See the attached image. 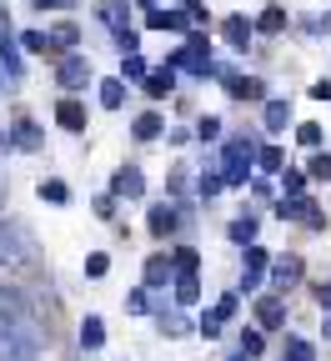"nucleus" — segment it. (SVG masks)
Masks as SVG:
<instances>
[{
    "mask_svg": "<svg viewBox=\"0 0 331 361\" xmlns=\"http://www.w3.org/2000/svg\"><path fill=\"white\" fill-rule=\"evenodd\" d=\"M251 166H256V146L251 141H231L226 151H221V186H246V176H251Z\"/></svg>",
    "mask_w": 331,
    "mask_h": 361,
    "instance_id": "nucleus-1",
    "label": "nucleus"
},
{
    "mask_svg": "<svg viewBox=\"0 0 331 361\" xmlns=\"http://www.w3.org/2000/svg\"><path fill=\"white\" fill-rule=\"evenodd\" d=\"M176 66L191 71V75H211V66H216V61H211V40H206V35H191V40L171 56V71H176Z\"/></svg>",
    "mask_w": 331,
    "mask_h": 361,
    "instance_id": "nucleus-2",
    "label": "nucleus"
},
{
    "mask_svg": "<svg viewBox=\"0 0 331 361\" xmlns=\"http://www.w3.org/2000/svg\"><path fill=\"white\" fill-rule=\"evenodd\" d=\"M301 271H306V266H301V256H276V261H271V281L287 291V286H296V281H301Z\"/></svg>",
    "mask_w": 331,
    "mask_h": 361,
    "instance_id": "nucleus-3",
    "label": "nucleus"
},
{
    "mask_svg": "<svg viewBox=\"0 0 331 361\" xmlns=\"http://www.w3.org/2000/svg\"><path fill=\"white\" fill-rule=\"evenodd\" d=\"M231 316H236V296H221V301H216V306L201 316V336H216V331L231 322Z\"/></svg>",
    "mask_w": 331,
    "mask_h": 361,
    "instance_id": "nucleus-4",
    "label": "nucleus"
},
{
    "mask_svg": "<svg viewBox=\"0 0 331 361\" xmlns=\"http://www.w3.org/2000/svg\"><path fill=\"white\" fill-rule=\"evenodd\" d=\"M271 266V251H261V246H246V271H241V286L246 291H256L261 286V271Z\"/></svg>",
    "mask_w": 331,
    "mask_h": 361,
    "instance_id": "nucleus-5",
    "label": "nucleus"
},
{
    "mask_svg": "<svg viewBox=\"0 0 331 361\" xmlns=\"http://www.w3.org/2000/svg\"><path fill=\"white\" fill-rule=\"evenodd\" d=\"M111 191H116V196H126V201H136L140 191H146V176H140L136 166H121V171H116V180H111Z\"/></svg>",
    "mask_w": 331,
    "mask_h": 361,
    "instance_id": "nucleus-6",
    "label": "nucleus"
},
{
    "mask_svg": "<svg viewBox=\"0 0 331 361\" xmlns=\"http://www.w3.org/2000/svg\"><path fill=\"white\" fill-rule=\"evenodd\" d=\"M56 75H61V85H66V90H76V85H85V80H90V61H85V56H66Z\"/></svg>",
    "mask_w": 331,
    "mask_h": 361,
    "instance_id": "nucleus-7",
    "label": "nucleus"
},
{
    "mask_svg": "<svg viewBox=\"0 0 331 361\" xmlns=\"http://www.w3.org/2000/svg\"><path fill=\"white\" fill-rule=\"evenodd\" d=\"M256 322L261 326H281V322H287V301H281V296H261L256 301Z\"/></svg>",
    "mask_w": 331,
    "mask_h": 361,
    "instance_id": "nucleus-8",
    "label": "nucleus"
},
{
    "mask_svg": "<svg viewBox=\"0 0 331 361\" xmlns=\"http://www.w3.org/2000/svg\"><path fill=\"white\" fill-rule=\"evenodd\" d=\"M251 30H256V25H251L246 16H231V20L221 25V35H226V40L236 45V51H246V45H251Z\"/></svg>",
    "mask_w": 331,
    "mask_h": 361,
    "instance_id": "nucleus-9",
    "label": "nucleus"
},
{
    "mask_svg": "<svg viewBox=\"0 0 331 361\" xmlns=\"http://www.w3.org/2000/svg\"><path fill=\"white\" fill-rule=\"evenodd\" d=\"M140 85H146V96H171V85H176V71L166 66V71H146V80H140Z\"/></svg>",
    "mask_w": 331,
    "mask_h": 361,
    "instance_id": "nucleus-10",
    "label": "nucleus"
},
{
    "mask_svg": "<svg viewBox=\"0 0 331 361\" xmlns=\"http://www.w3.org/2000/svg\"><path fill=\"white\" fill-rule=\"evenodd\" d=\"M136 141H156V135H166V121L156 116V111H146V116H136Z\"/></svg>",
    "mask_w": 331,
    "mask_h": 361,
    "instance_id": "nucleus-11",
    "label": "nucleus"
},
{
    "mask_svg": "<svg viewBox=\"0 0 331 361\" xmlns=\"http://www.w3.org/2000/svg\"><path fill=\"white\" fill-rule=\"evenodd\" d=\"M56 121H61L66 130H85V106H80V101H61V106H56Z\"/></svg>",
    "mask_w": 331,
    "mask_h": 361,
    "instance_id": "nucleus-12",
    "label": "nucleus"
},
{
    "mask_svg": "<svg viewBox=\"0 0 331 361\" xmlns=\"http://www.w3.org/2000/svg\"><path fill=\"white\" fill-rule=\"evenodd\" d=\"M176 226H181L176 206H151V231H156V236H171Z\"/></svg>",
    "mask_w": 331,
    "mask_h": 361,
    "instance_id": "nucleus-13",
    "label": "nucleus"
},
{
    "mask_svg": "<svg viewBox=\"0 0 331 361\" xmlns=\"http://www.w3.org/2000/svg\"><path fill=\"white\" fill-rule=\"evenodd\" d=\"M101 20L111 25V30H126V16H131V6H126V0H101Z\"/></svg>",
    "mask_w": 331,
    "mask_h": 361,
    "instance_id": "nucleus-14",
    "label": "nucleus"
},
{
    "mask_svg": "<svg viewBox=\"0 0 331 361\" xmlns=\"http://www.w3.org/2000/svg\"><path fill=\"white\" fill-rule=\"evenodd\" d=\"M226 90H231V96H236V101H256V96H261V90H266V85H261L256 75H236V80H226Z\"/></svg>",
    "mask_w": 331,
    "mask_h": 361,
    "instance_id": "nucleus-15",
    "label": "nucleus"
},
{
    "mask_svg": "<svg viewBox=\"0 0 331 361\" xmlns=\"http://www.w3.org/2000/svg\"><path fill=\"white\" fill-rule=\"evenodd\" d=\"M101 341H106V322H101V316H85V322H80V346L96 351Z\"/></svg>",
    "mask_w": 331,
    "mask_h": 361,
    "instance_id": "nucleus-16",
    "label": "nucleus"
},
{
    "mask_svg": "<svg viewBox=\"0 0 331 361\" xmlns=\"http://www.w3.org/2000/svg\"><path fill=\"white\" fill-rule=\"evenodd\" d=\"M146 25H151V30H186V16H181V11H151Z\"/></svg>",
    "mask_w": 331,
    "mask_h": 361,
    "instance_id": "nucleus-17",
    "label": "nucleus"
},
{
    "mask_svg": "<svg viewBox=\"0 0 331 361\" xmlns=\"http://www.w3.org/2000/svg\"><path fill=\"white\" fill-rule=\"evenodd\" d=\"M16 146L20 151H40V126L35 121H16Z\"/></svg>",
    "mask_w": 331,
    "mask_h": 361,
    "instance_id": "nucleus-18",
    "label": "nucleus"
},
{
    "mask_svg": "<svg viewBox=\"0 0 331 361\" xmlns=\"http://www.w3.org/2000/svg\"><path fill=\"white\" fill-rule=\"evenodd\" d=\"M201 296V286H196V271H186V276H176V301L181 306H191Z\"/></svg>",
    "mask_w": 331,
    "mask_h": 361,
    "instance_id": "nucleus-19",
    "label": "nucleus"
},
{
    "mask_svg": "<svg viewBox=\"0 0 331 361\" xmlns=\"http://www.w3.org/2000/svg\"><path fill=\"white\" fill-rule=\"evenodd\" d=\"M287 121H291V106L287 101H271L266 106V130H287Z\"/></svg>",
    "mask_w": 331,
    "mask_h": 361,
    "instance_id": "nucleus-20",
    "label": "nucleus"
},
{
    "mask_svg": "<svg viewBox=\"0 0 331 361\" xmlns=\"http://www.w3.org/2000/svg\"><path fill=\"white\" fill-rule=\"evenodd\" d=\"M166 276H171V256H151L146 261V286H161Z\"/></svg>",
    "mask_w": 331,
    "mask_h": 361,
    "instance_id": "nucleus-21",
    "label": "nucleus"
},
{
    "mask_svg": "<svg viewBox=\"0 0 331 361\" xmlns=\"http://www.w3.org/2000/svg\"><path fill=\"white\" fill-rule=\"evenodd\" d=\"M231 241H246V246H251V241H256V216H236V221H231Z\"/></svg>",
    "mask_w": 331,
    "mask_h": 361,
    "instance_id": "nucleus-22",
    "label": "nucleus"
},
{
    "mask_svg": "<svg viewBox=\"0 0 331 361\" xmlns=\"http://www.w3.org/2000/svg\"><path fill=\"white\" fill-rule=\"evenodd\" d=\"M276 176H281V186H287V196H301V191H306V171H291V166H281Z\"/></svg>",
    "mask_w": 331,
    "mask_h": 361,
    "instance_id": "nucleus-23",
    "label": "nucleus"
},
{
    "mask_svg": "<svg viewBox=\"0 0 331 361\" xmlns=\"http://www.w3.org/2000/svg\"><path fill=\"white\" fill-rule=\"evenodd\" d=\"M20 45H25V51H35V56H56V45H51V35H45V30H30Z\"/></svg>",
    "mask_w": 331,
    "mask_h": 361,
    "instance_id": "nucleus-24",
    "label": "nucleus"
},
{
    "mask_svg": "<svg viewBox=\"0 0 331 361\" xmlns=\"http://www.w3.org/2000/svg\"><path fill=\"white\" fill-rule=\"evenodd\" d=\"M76 40H80V30H76V25H71V20H66V25H56V30H51V45H56V51H71V45H76Z\"/></svg>",
    "mask_w": 331,
    "mask_h": 361,
    "instance_id": "nucleus-25",
    "label": "nucleus"
},
{
    "mask_svg": "<svg viewBox=\"0 0 331 361\" xmlns=\"http://www.w3.org/2000/svg\"><path fill=\"white\" fill-rule=\"evenodd\" d=\"M101 101H106V106L116 111V106L126 101V80H101Z\"/></svg>",
    "mask_w": 331,
    "mask_h": 361,
    "instance_id": "nucleus-26",
    "label": "nucleus"
},
{
    "mask_svg": "<svg viewBox=\"0 0 331 361\" xmlns=\"http://www.w3.org/2000/svg\"><path fill=\"white\" fill-rule=\"evenodd\" d=\"M256 25H261L266 35H276L281 25H287V11H281V6H271V11H261V20H256Z\"/></svg>",
    "mask_w": 331,
    "mask_h": 361,
    "instance_id": "nucleus-27",
    "label": "nucleus"
},
{
    "mask_svg": "<svg viewBox=\"0 0 331 361\" xmlns=\"http://www.w3.org/2000/svg\"><path fill=\"white\" fill-rule=\"evenodd\" d=\"M256 166L261 171H281V166H287V161H281V146H261L256 151Z\"/></svg>",
    "mask_w": 331,
    "mask_h": 361,
    "instance_id": "nucleus-28",
    "label": "nucleus"
},
{
    "mask_svg": "<svg viewBox=\"0 0 331 361\" xmlns=\"http://www.w3.org/2000/svg\"><path fill=\"white\" fill-rule=\"evenodd\" d=\"M316 351H311V341H301V336H291L287 341V356H281V361H311Z\"/></svg>",
    "mask_w": 331,
    "mask_h": 361,
    "instance_id": "nucleus-29",
    "label": "nucleus"
},
{
    "mask_svg": "<svg viewBox=\"0 0 331 361\" xmlns=\"http://www.w3.org/2000/svg\"><path fill=\"white\" fill-rule=\"evenodd\" d=\"M121 75H126V80H146V61H140V56H126V61H121Z\"/></svg>",
    "mask_w": 331,
    "mask_h": 361,
    "instance_id": "nucleus-30",
    "label": "nucleus"
},
{
    "mask_svg": "<svg viewBox=\"0 0 331 361\" xmlns=\"http://www.w3.org/2000/svg\"><path fill=\"white\" fill-rule=\"evenodd\" d=\"M261 351H266V341H261V331H246V336H241V356L251 361V356H261Z\"/></svg>",
    "mask_w": 331,
    "mask_h": 361,
    "instance_id": "nucleus-31",
    "label": "nucleus"
},
{
    "mask_svg": "<svg viewBox=\"0 0 331 361\" xmlns=\"http://www.w3.org/2000/svg\"><path fill=\"white\" fill-rule=\"evenodd\" d=\"M106 271H111V256H85V276H106Z\"/></svg>",
    "mask_w": 331,
    "mask_h": 361,
    "instance_id": "nucleus-32",
    "label": "nucleus"
},
{
    "mask_svg": "<svg viewBox=\"0 0 331 361\" xmlns=\"http://www.w3.org/2000/svg\"><path fill=\"white\" fill-rule=\"evenodd\" d=\"M126 311H136V316H146V311H151V301H146V286L126 296Z\"/></svg>",
    "mask_w": 331,
    "mask_h": 361,
    "instance_id": "nucleus-33",
    "label": "nucleus"
},
{
    "mask_svg": "<svg viewBox=\"0 0 331 361\" xmlns=\"http://www.w3.org/2000/svg\"><path fill=\"white\" fill-rule=\"evenodd\" d=\"M161 331H171V336H181V331H186V316H181V311H171V316L161 311Z\"/></svg>",
    "mask_w": 331,
    "mask_h": 361,
    "instance_id": "nucleus-34",
    "label": "nucleus"
},
{
    "mask_svg": "<svg viewBox=\"0 0 331 361\" xmlns=\"http://www.w3.org/2000/svg\"><path fill=\"white\" fill-rule=\"evenodd\" d=\"M40 196H45V201H66L71 191L61 186V180H40Z\"/></svg>",
    "mask_w": 331,
    "mask_h": 361,
    "instance_id": "nucleus-35",
    "label": "nucleus"
},
{
    "mask_svg": "<svg viewBox=\"0 0 331 361\" xmlns=\"http://www.w3.org/2000/svg\"><path fill=\"white\" fill-rule=\"evenodd\" d=\"M296 141H301V146H321V126H311V121H306V126L296 130Z\"/></svg>",
    "mask_w": 331,
    "mask_h": 361,
    "instance_id": "nucleus-36",
    "label": "nucleus"
},
{
    "mask_svg": "<svg viewBox=\"0 0 331 361\" xmlns=\"http://www.w3.org/2000/svg\"><path fill=\"white\" fill-rule=\"evenodd\" d=\"M216 191H221V176H216V171H206V176H201V196H206V201H211V196H216Z\"/></svg>",
    "mask_w": 331,
    "mask_h": 361,
    "instance_id": "nucleus-37",
    "label": "nucleus"
},
{
    "mask_svg": "<svg viewBox=\"0 0 331 361\" xmlns=\"http://www.w3.org/2000/svg\"><path fill=\"white\" fill-rule=\"evenodd\" d=\"M311 176H316V180H331V156H316V161H311Z\"/></svg>",
    "mask_w": 331,
    "mask_h": 361,
    "instance_id": "nucleus-38",
    "label": "nucleus"
},
{
    "mask_svg": "<svg viewBox=\"0 0 331 361\" xmlns=\"http://www.w3.org/2000/svg\"><path fill=\"white\" fill-rule=\"evenodd\" d=\"M216 130H221V121H216V116H206V121L196 126V135H201V141H211V135H216Z\"/></svg>",
    "mask_w": 331,
    "mask_h": 361,
    "instance_id": "nucleus-39",
    "label": "nucleus"
},
{
    "mask_svg": "<svg viewBox=\"0 0 331 361\" xmlns=\"http://www.w3.org/2000/svg\"><path fill=\"white\" fill-rule=\"evenodd\" d=\"M186 176H191L186 166H176V171H171V191H186Z\"/></svg>",
    "mask_w": 331,
    "mask_h": 361,
    "instance_id": "nucleus-40",
    "label": "nucleus"
},
{
    "mask_svg": "<svg viewBox=\"0 0 331 361\" xmlns=\"http://www.w3.org/2000/svg\"><path fill=\"white\" fill-rule=\"evenodd\" d=\"M316 301H321V311H331V281H321V286H316Z\"/></svg>",
    "mask_w": 331,
    "mask_h": 361,
    "instance_id": "nucleus-41",
    "label": "nucleus"
},
{
    "mask_svg": "<svg viewBox=\"0 0 331 361\" xmlns=\"http://www.w3.org/2000/svg\"><path fill=\"white\" fill-rule=\"evenodd\" d=\"M311 96H316V101H331V80H316V85H311Z\"/></svg>",
    "mask_w": 331,
    "mask_h": 361,
    "instance_id": "nucleus-42",
    "label": "nucleus"
},
{
    "mask_svg": "<svg viewBox=\"0 0 331 361\" xmlns=\"http://www.w3.org/2000/svg\"><path fill=\"white\" fill-rule=\"evenodd\" d=\"M40 11H66V6H76V0H35Z\"/></svg>",
    "mask_w": 331,
    "mask_h": 361,
    "instance_id": "nucleus-43",
    "label": "nucleus"
},
{
    "mask_svg": "<svg viewBox=\"0 0 331 361\" xmlns=\"http://www.w3.org/2000/svg\"><path fill=\"white\" fill-rule=\"evenodd\" d=\"M306 30H331V16H316V20H306Z\"/></svg>",
    "mask_w": 331,
    "mask_h": 361,
    "instance_id": "nucleus-44",
    "label": "nucleus"
},
{
    "mask_svg": "<svg viewBox=\"0 0 331 361\" xmlns=\"http://www.w3.org/2000/svg\"><path fill=\"white\" fill-rule=\"evenodd\" d=\"M140 6H156V0H140Z\"/></svg>",
    "mask_w": 331,
    "mask_h": 361,
    "instance_id": "nucleus-45",
    "label": "nucleus"
},
{
    "mask_svg": "<svg viewBox=\"0 0 331 361\" xmlns=\"http://www.w3.org/2000/svg\"><path fill=\"white\" fill-rule=\"evenodd\" d=\"M231 361H246V356H231Z\"/></svg>",
    "mask_w": 331,
    "mask_h": 361,
    "instance_id": "nucleus-46",
    "label": "nucleus"
}]
</instances>
